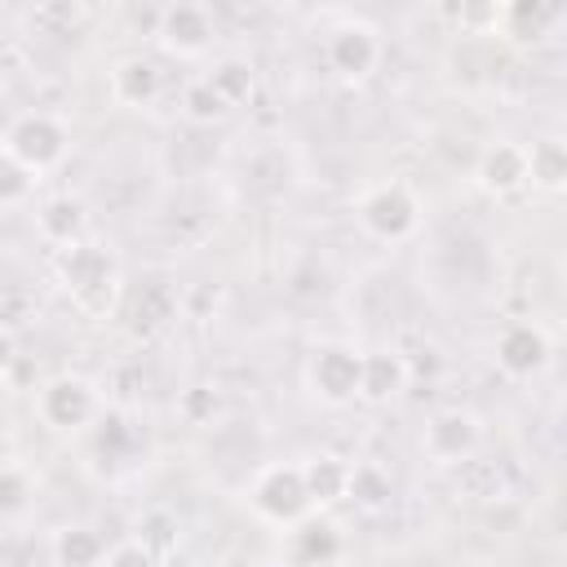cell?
Wrapping results in <instances>:
<instances>
[{
    "label": "cell",
    "mask_w": 567,
    "mask_h": 567,
    "mask_svg": "<svg viewBox=\"0 0 567 567\" xmlns=\"http://www.w3.org/2000/svg\"><path fill=\"white\" fill-rule=\"evenodd\" d=\"M217 567H257V563H252V558H244V554H230V558H221Z\"/></svg>",
    "instance_id": "28"
},
{
    "label": "cell",
    "mask_w": 567,
    "mask_h": 567,
    "mask_svg": "<svg viewBox=\"0 0 567 567\" xmlns=\"http://www.w3.org/2000/svg\"><path fill=\"white\" fill-rule=\"evenodd\" d=\"M66 151H71V128L53 111H18L4 124V137H0V155L22 164L35 177L53 173L66 159Z\"/></svg>",
    "instance_id": "1"
},
{
    "label": "cell",
    "mask_w": 567,
    "mask_h": 567,
    "mask_svg": "<svg viewBox=\"0 0 567 567\" xmlns=\"http://www.w3.org/2000/svg\"><path fill=\"white\" fill-rule=\"evenodd\" d=\"M58 275L66 284V292L84 306V310H106L115 288H120V270L111 261V252L102 244H75L62 248L58 257Z\"/></svg>",
    "instance_id": "5"
},
{
    "label": "cell",
    "mask_w": 567,
    "mask_h": 567,
    "mask_svg": "<svg viewBox=\"0 0 567 567\" xmlns=\"http://www.w3.org/2000/svg\"><path fill=\"white\" fill-rule=\"evenodd\" d=\"M563 284H567V257H563Z\"/></svg>",
    "instance_id": "29"
},
{
    "label": "cell",
    "mask_w": 567,
    "mask_h": 567,
    "mask_svg": "<svg viewBox=\"0 0 567 567\" xmlns=\"http://www.w3.org/2000/svg\"><path fill=\"white\" fill-rule=\"evenodd\" d=\"M474 182H478V190L492 195V199H509V195H518L523 186H532L527 142L501 137V142L483 146L478 159H474Z\"/></svg>",
    "instance_id": "10"
},
{
    "label": "cell",
    "mask_w": 567,
    "mask_h": 567,
    "mask_svg": "<svg viewBox=\"0 0 567 567\" xmlns=\"http://www.w3.org/2000/svg\"><path fill=\"white\" fill-rule=\"evenodd\" d=\"M226 102H221V93L199 75V80H190L186 89H182V115L190 120V124H217V120H226Z\"/></svg>",
    "instance_id": "22"
},
{
    "label": "cell",
    "mask_w": 567,
    "mask_h": 567,
    "mask_svg": "<svg viewBox=\"0 0 567 567\" xmlns=\"http://www.w3.org/2000/svg\"><path fill=\"white\" fill-rule=\"evenodd\" d=\"M341 549H346L341 527L332 518H323V514H310L297 527H288V554L301 567H328V563L341 558Z\"/></svg>",
    "instance_id": "13"
},
{
    "label": "cell",
    "mask_w": 567,
    "mask_h": 567,
    "mask_svg": "<svg viewBox=\"0 0 567 567\" xmlns=\"http://www.w3.org/2000/svg\"><path fill=\"white\" fill-rule=\"evenodd\" d=\"M408 390V363L394 350H368L363 354V403H390Z\"/></svg>",
    "instance_id": "16"
},
{
    "label": "cell",
    "mask_w": 567,
    "mask_h": 567,
    "mask_svg": "<svg viewBox=\"0 0 567 567\" xmlns=\"http://www.w3.org/2000/svg\"><path fill=\"white\" fill-rule=\"evenodd\" d=\"M554 18H558L554 4H540V0H514V4H501L496 31H501L509 44H536Z\"/></svg>",
    "instance_id": "17"
},
{
    "label": "cell",
    "mask_w": 567,
    "mask_h": 567,
    "mask_svg": "<svg viewBox=\"0 0 567 567\" xmlns=\"http://www.w3.org/2000/svg\"><path fill=\"white\" fill-rule=\"evenodd\" d=\"M248 509L270 523V527H297L301 518L315 514V501L306 492V474L301 465L292 461H275V465H261L248 483Z\"/></svg>",
    "instance_id": "3"
},
{
    "label": "cell",
    "mask_w": 567,
    "mask_h": 567,
    "mask_svg": "<svg viewBox=\"0 0 567 567\" xmlns=\"http://www.w3.org/2000/svg\"><path fill=\"white\" fill-rule=\"evenodd\" d=\"M35 230L53 248H75L84 244V204L75 195H49L35 204Z\"/></svg>",
    "instance_id": "14"
},
{
    "label": "cell",
    "mask_w": 567,
    "mask_h": 567,
    "mask_svg": "<svg viewBox=\"0 0 567 567\" xmlns=\"http://www.w3.org/2000/svg\"><path fill=\"white\" fill-rule=\"evenodd\" d=\"M177 416L186 425H213L221 416V394L213 385H186L177 394Z\"/></svg>",
    "instance_id": "23"
},
{
    "label": "cell",
    "mask_w": 567,
    "mask_h": 567,
    "mask_svg": "<svg viewBox=\"0 0 567 567\" xmlns=\"http://www.w3.org/2000/svg\"><path fill=\"white\" fill-rule=\"evenodd\" d=\"M306 385H310V394H315L319 403H328V408L354 403L359 390H363V350L341 346V341L319 346V350L310 354V363H306Z\"/></svg>",
    "instance_id": "6"
},
{
    "label": "cell",
    "mask_w": 567,
    "mask_h": 567,
    "mask_svg": "<svg viewBox=\"0 0 567 567\" xmlns=\"http://www.w3.org/2000/svg\"><path fill=\"white\" fill-rule=\"evenodd\" d=\"M106 84H111V97H115L120 106L142 111V106H151V102L159 97L164 75H159V62H155V58H146V53H124V58L111 66Z\"/></svg>",
    "instance_id": "12"
},
{
    "label": "cell",
    "mask_w": 567,
    "mask_h": 567,
    "mask_svg": "<svg viewBox=\"0 0 567 567\" xmlns=\"http://www.w3.org/2000/svg\"><path fill=\"white\" fill-rule=\"evenodd\" d=\"M31 496H35V478L27 474V465L22 461H4V474H0V505H4V514L18 518Z\"/></svg>",
    "instance_id": "24"
},
{
    "label": "cell",
    "mask_w": 567,
    "mask_h": 567,
    "mask_svg": "<svg viewBox=\"0 0 567 567\" xmlns=\"http://www.w3.org/2000/svg\"><path fill=\"white\" fill-rule=\"evenodd\" d=\"M354 221L363 226L368 239L377 244H403L416 235L421 226V199L408 182L390 177V182H372L368 190H359L354 199Z\"/></svg>",
    "instance_id": "2"
},
{
    "label": "cell",
    "mask_w": 567,
    "mask_h": 567,
    "mask_svg": "<svg viewBox=\"0 0 567 567\" xmlns=\"http://www.w3.org/2000/svg\"><path fill=\"white\" fill-rule=\"evenodd\" d=\"M527 164H532V186L567 195V142L563 137H536L527 146Z\"/></svg>",
    "instance_id": "19"
},
{
    "label": "cell",
    "mask_w": 567,
    "mask_h": 567,
    "mask_svg": "<svg viewBox=\"0 0 567 567\" xmlns=\"http://www.w3.org/2000/svg\"><path fill=\"white\" fill-rule=\"evenodd\" d=\"M549 337H545V328L540 323H532V319H514V323H505L501 332H496V341H492V359H496V368L509 377V381H527V377H536L545 363H549Z\"/></svg>",
    "instance_id": "9"
},
{
    "label": "cell",
    "mask_w": 567,
    "mask_h": 567,
    "mask_svg": "<svg viewBox=\"0 0 567 567\" xmlns=\"http://www.w3.org/2000/svg\"><path fill=\"white\" fill-rule=\"evenodd\" d=\"M213 35H217V22H213V9L208 4L177 0V4L155 9V40L173 58H204L208 44H213Z\"/></svg>",
    "instance_id": "7"
},
{
    "label": "cell",
    "mask_w": 567,
    "mask_h": 567,
    "mask_svg": "<svg viewBox=\"0 0 567 567\" xmlns=\"http://www.w3.org/2000/svg\"><path fill=\"white\" fill-rule=\"evenodd\" d=\"M35 182H40L35 173H27L22 164L4 159V164H0V208H9V213L22 208V204L35 195Z\"/></svg>",
    "instance_id": "26"
},
{
    "label": "cell",
    "mask_w": 567,
    "mask_h": 567,
    "mask_svg": "<svg viewBox=\"0 0 567 567\" xmlns=\"http://www.w3.org/2000/svg\"><path fill=\"white\" fill-rule=\"evenodd\" d=\"M204 80L221 93L226 106H239V102H248V97L257 93V71H252L248 58H217Z\"/></svg>",
    "instance_id": "20"
},
{
    "label": "cell",
    "mask_w": 567,
    "mask_h": 567,
    "mask_svg": "<svg viewBox=\"0 0 567 567\" xmlns=\"http://www.w3.org/2000/svg\"><path fill=\"white\" fill-rule=\"evenodd\" d=\"M478 416L465 412V408H439L425 430H421V452L434 461V465H461L478 452Z\"/></svg>",
    "instance_id": "8"
},
{
    "label": "cell",
    "mask_w": 567,
    "mask_h": 567,
    "mask_svg": "<svg viewBox=\"0 0 567 567\" xmlns=\"http://www.w3.org/2000/svg\"><path fill=\"white\" fill-rule=\"evenodd\" d=\"M350 470L354 461L337 456V452H315L301 461V474H306V492L315 501V509H328V505H341L350 496Z\"/></svg>",
    "instance_id": "15"
},
{
    "label": "cell",
    "mask_w": 567,
    "mask_h": 567,
    "mask_svg": "<svg viewBox=\"0 0 567 567\" xmlns=\"http://www.w3.org/2000/svg\"><path fill=\"white\" fill-rule=\"evenodd\" d=\"M390 496H394V478H390V470H381L377 461H354V470H350V505H359V509H381V505H390Z\"/></svg>",
    "instance_id": "21"
},
{
    "label": "cell",
    "mask_w": 567,
    "mask_h": 567,
    "mask_svg": "<svg viewBox=\"0 0 567 567\" xmlns=\"http://www.w3.org/2000/svg\"><path fill=\"white\" fill-rule=\"evenodd\" d=\"M177 518L168 514V509H146L142 518H137V540L142 545H151L159 558L168 554V549H177Z\"/></svg>",
    "instance_id": "25"
},
{
    "label": "cell",
    "mask_w": 567,
    "mask_h": 567,
    "mask_svg": "<svg viewBox=\"0 0 567 567\" xmlns=\"http://www.w3.org/2000/svg\"><path fill=\"white\" fill-rule=\"evenodd\" d=\"M35 416L53 434H80L102 416V394L80 372H58L35 385Z\"/></svg>",
    "instance_id": "4"
},
{
    "label": "cell",
    "mask_w": 567,
    "mask_h": 567,
    "mask_svg": "<svg viewBox=\"0 0 567 567\" xmlns=\"http://www.w3.org/2000/svg\"><path fill=\"white\" fill-rule=\"evenodd\" d=\"M102 567H159V554L151 545H142L137 536H128V540H120V545L106 549Z\"/></svg>",
    "instance_id": "27"
},
{
    "label": "cell",
    "mask_w": 567,
    "mask_h": 567,
    "mask_svg": "<svg viewBox=\"0 0 567 567\" xmlns=\"http://www.w3.org/2000/svg\"><path fill=\"white\" fill-rule=\"evenodd\" d=\"M49 549H53L58 567H102V558H106V540L93 527H84V523L58 527Z\"/></svg>",
    "instance_id": "18"
},
{
    "label": "cell",
    "mask_w": 567,
    "mask_h": 567,
    "mask_svg": "<svg viewBox=\"0 0 567 567\" xmlns=\"http://www.w3.org/2000/svg\"><path fill=\"white\" fill-rule=\"evenodd\" d=\"M328 66L341 75V80H368L381 62V40L368 22H341L328 31Z\"/></svg>",
    "instance_id": "11"
}]
</instances>
